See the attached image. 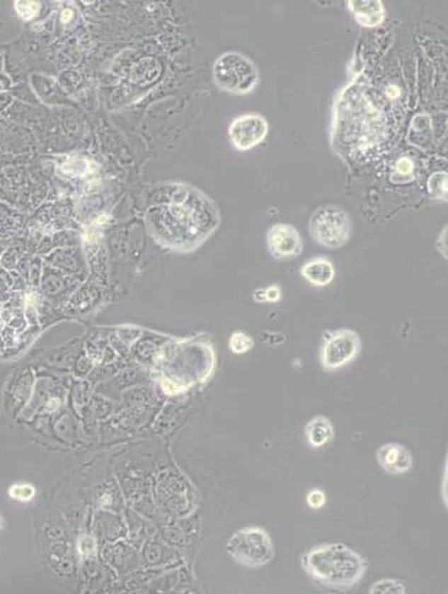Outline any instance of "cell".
Here are the masks:
<instances>
[{"label": "cell", "instance_id": "7c38bea8", "mask_svg": "<svg viewBox=\"0 0 448 594\" xmlns=\"http://www.w3.org/2000/svg\"><path fill=\"white\" fill-rule=\"evenodd\" d=\"M305 435L308 439V443L314 449L323 447L329 443L335 435L332 422L326 416H316L312 421H309L305 427Z\"/></svg>", "mask_w": 448, "mask_h": 594}, {"label": "cell", "instance_id": "9a60e30c", "mask_svg": "<svg viewBox=\"0 0 448 594\" xmlns=\"http://www.w3.org/2000/svg\"><path fill=\"white\" fill-rule=\"evenodd\" d=\"M229 345H231V351L236 352V353H245V352L252 350L253 340L243 332H236V333L231 335Z\"/></svg>", "mask_w": 448, "mask_h": 594}, {"label": "cell", "instance_id": "d6986e66", "mask_svg": "<svg viewBox=\"0 0 448 594\" xmlns=\"http://www.w3.org/2000/svg\"><path fill=\"white\" fill-rule=\"evenodd\" d=\"M265 295H267V302H269V303H276V302H279L280 297H281V292L276 285H272V287L267 288Z\"/></svg>", "mask_w": 448, "mask_h": 594}, {"label": "cell", "instance_id": "52a82bcc", "mask_svg": "<svg viewBox=\"0 0 448 594\" xmlns=\"http://www.w3.org/2000/svg\"><path fill=\"white\" fill-rule=\"evenodd\" d=\"M228 133L236 150L249 152L267 138L269 123L261 114H243L231 121Z\"/></svg>", "mask_w": 448, "mask_h": 594}, {"label": "cell", "instance_id": "8fae6325", "mask_svg": "<svg viewBox=\"0 0 448 594\" xmlns=\"http://www.w3.org/2000/svg\"><path fill=\"white\" fill-rule=\"evenodd\" d=\"M301 276L315 287H327L335 279V267L324 257H317L304 264Z\"/></svg>", "mask_w": 448, "mask_h": 594}, {"label": "cell", "instance_id": "2e32d148", "mask_svg": "<svg viewBox=\"0 0 448 594\" xmlns=\"http://www.w3.org/2000/svg\"><path fill=\"white\" fill-rule=\"evenodd\" d=\"M34 489L28 485H16L11 489V496L21 501H28L34 497Z\"/></svg>", "mask_w": 448, "mask_h": 594}, {"label": "cell", "instance_id": "30bf717a", "mask_svg": "<svg viewBox=\"0 0 448 594\" xmlns=\"http://www.w3.org/2000/svg\"><path fill=\"white\" fill-rule=\"evenodd\" d=\"M347 4L355 21L367 28L377 27L386 19V8L380 0H350Z\"/></svg>", "mask_w": 448, "mask_h": 594}, {"label": "cell", "instance_id": "6da1fadb", "mask_svg": "<svg viewBox=\"0 0 448 594\" xmlns=\"http://www.w3.org/2000/svg\"><path fill=\"white\" fill-rule=\"evenodd\" d=\"M169 195L147 212V224L158 243L178 252H190L218 227L217 207L210 198L188 185L173 183Z\"/></svg>", "mask_w": 448, "mask_h": 594}, {"label": "cell", "instance_id": "5b68a950", "mask_svg": "<svg viewBox=\"0 0 448 594\" xmlns=\"http://www.w3.org/2000/svg\"><path fill=\"white\" fill-rule=\"evenodd\" d=\"M226 550L237 562L249 568H261L272 562L275 546L261 527H245L231 535Z\"/></svg>", "mask_w": 448, "mask_h": 594}, {"label": "cell", "instance_id": "ac0fdd59", "mask_svg": "<svg viewBox=\"0 0 448 594\" xmlns=\"http://www.w3.org/2000/svg\"><path fill=\"white\" fill-rule=\"evenodd\" d=\"M412 169H413V164H412L410 158H400L399 161L396 162V171L399 173L400 176L411 174Z\"/></svg>", "mask_w": 448, "mask_h": 594}, {"label": "cell", "instance_id": "ffe728a7", "mask_svg": "<svg viewBox=\"0 0 448 594\" xmlns=\"http://www.w3.org/2000/svg\"><path fill=\"white\" fill-rule=\"evenodd\" d=\"M440 237H442V240H443V241H440V240L437 239V245L440 244V245L443 246V249H442V256H443L444 258H447V227L443 229L442 234H440Z\"/></svg>", "mask_w": 448, "mask_h": 594}, {"label": "cell", "instance_id": "9c48e42d", "mask_svg": "<svg viewBox=\"0 0 448 594\" xmlns=\"http://www.w3.org/2000/svg\"><path fill=\"white\" fill-rule=\"evenodd\" d=\"M376 459L386 473L392 475L408 473L413 464L410 450L399 443H387L379 447Z\"/></svg>", "mask_w": 448, "mask_h": 594}, {"label": "cell", "instance_id": "ba28073f", "mask_svg": "<svg viewBox=\"0 0 448 594\" xmlns=\"http://www.w3.org/2000/svg\"><path fill=\"white\" fill-rule=\"evenodd\" d=\"M267 246L270 256L280 261L296 258L303 251V239L294 227L279 222L268 229Z\"/></svg>", "mask_w": 448, "mask_h": 594}, {"label": "cell", "instance_id": "5bb4252c", "mask_svg": "<svg viewBox=\"0 0 448 594\" xmlns=\"http://www.w3.org/2000/svg\"><path fill=\"white\" fill-rule=\"evenodd\" d=\"M407 592V588L403 582L399 580L386 578L380 580L372 585L369 593L376 594H404Z\"/></svg>", "mask_w": 448, "mask_h": 594}, {"label": "cell", "instance_id": "277c9868", "mask_svg": "<svg viewBox=\"0 0 448 594\" xmlns=\"http://www.w3.org/2000/svg\"><path fill=\"white\" fill-rule=\"evenodd\" d=\"M309 233L318 245L328 249H339L351 239V217L338 205L317 207L309 219Z\"/></svg>", "mask_w": 448, "mask_h": 594}, {"label": "cell", "instance_id": "e0dca14e", "mask_svg": "<svg viewBox=\"0 0 448 594\" xmlns=\"http://www.w3.org/2000/svg\"><path fill=\"white\" fill-rule=\"evenodd\" d=\"M306 503L309 508L312 509H320L326 505V494L320 490H314L308 494L306 497Z\"/></svg>", "mask_w": 448, "mask_h": 594}, {"label": "cell", "instance_id": "4fadbf2b", "mask_svg": "<svg viewBox=\"0 0 448 594\" xmlns=\"http://www.w3.org/2000/svg\"><path fill=\"white\" fill-rule=\"evenodd\" d=\"M428 192L436 200H447V173L439 171L430 177L428 180Z\"/></svg>", "mask_w": 448, "mask_h": 594}, {"label": "cell", "instance_id": "8992f818", "mask_svg": "<svg viewBox=\"0 0 448 594\" xmlns=\"http://www.w3.org/2000/svg\"><path fill=\"white\" fill-rule=\"evenodd\" d=\"M362 350L360 336L348 328L324 333L321 348V365L327 371H335L351 363Z\"/></svg>", "mask_w": 448, "mask_h": 594}, {"label": "cell", "instance_id": "7a4b0ae2", "mask_svg": "<svg viewBox=\"0 0 448 594\" xmlns=\"http://www.w3.org/2000/svg\"><path fill=\"white\" fill-rule=\"evenodd\" d=\"M306 574L326 588L351 589L363 578L367 562L357 552L344 544H327L306 552L301 558Z\"/></svg>", "mask_w": 448, "mask_h": 594}, {"label": "cell", "instance_id": "3957f363", "mask_svg": "<svg viewBox=\"0 0 448 594\" xmlns=\"http://www.w3.org/2000/svg\"><path fill=\"white\" fill-rule=\"evenodd\" d=\"M213 81L219 90L233 96H246L260 82L255 62L237 51L219 55L213 64Z\"/></svg>", "mask_w": 448, "mask_h": 594}]
</instances>
